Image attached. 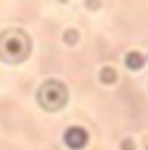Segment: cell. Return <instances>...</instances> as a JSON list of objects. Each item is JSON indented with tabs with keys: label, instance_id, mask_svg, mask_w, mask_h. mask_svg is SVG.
Wrapping results in <instances>:
<instances>
[{
	"label": "cell",
	"instance_id": "6da1fadb",
	"mask_svg": "<svg viewBox=\"0 0 148 150\" xmlns=\"http://www.w3.org/2000/svg\"><path fill=\"white\" fill-rule=\"evenodd\" d=\"M32 40L21 28H8L0 32V60L8 64H19L30 56Z\"/></svg>",
	"mask_w": 148,
	"mask_h": 150
},
{
	"label": "cell",
	"instance_id": "7a4b0ae2",
	"mask_svg": "<svg viewBox=\"0 0 148 150\" xmlns=\"http://www.w3.org/2000/svg\"><path fill=\"white\" fill-rule=\"evenodd\" d=\"M38 103L45 111H60L68 103V88L56 79H49L38 90Z\"/></svg>",
	"mask_w": 148,
	"mask_h": 150
},
{
	"label": "cell",
	"instance_id": "3957f363",
	"mask_svg": "<svg viewBox=\"0 0 148 150\" xmlns=\"http://www.w3.org/2000/svg\"><path fill=\"white\" fill-rule=\"evenodd\" d=\"M64 143L73 150H81L86 143H88V133H86L82 128H79V126L68 128L66 133H64Z\"/></svg>",
	"mask_w": 148,
	"mask_h": 150
},
{
	"label": "cell",
	"instance_id": "277c9868",
	"mask_svg": "<svg viewBox=\"0 0 148 150\" xmlns=\"http://www.w3.org/2000/svg\"><path fill=\"white\" fill-rule=\"evenodd\" d=\"M126 66L129 69H141L142 66H144V56H142L141 53H128L126 56Z\"/></svg>",
	"mask_w": 148,
	"mask_h": 150
},
{
	"label": "cell",
	"instance_id": "5b68a950",
	"mask_svg": "<svg viewBox=\"0 0 148 150\" xmlns=\"http://www.w3.org/2000/svg\"><path fill=\"white\" fill-rule=\"evenodd\" d=\"M99 79H101L103 83L111 84V83L116 81V71H114L113 68H103V69H101V73H99Z\"/></svg>",
	"mask_w": 148,
	"mask_h": 150
},
{
	"label": "cell",
	"instance_id": "8992f818",
	"mask_svg": "<svg viewBox=\"0 0 148 150\" xmlns=\"http://www.w3.org/2000/svg\"><path fill=\"white\" fill-rule=\"evenodd\" d=\"M64 38H66L68 43H75V41H77V32H75V30H69Z\"/></svg>",
	"mask_w": 148,
	"mask_h": 150
}]
</instances>
